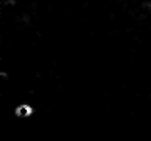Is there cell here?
<instances>
[{
    "mask_svg": "<svg viewBox=\"0 0 151 141\" xmlns=\"http://www.w3.org/2000/svg\"><path fill=\"white\" fill-rule=\"evenodd\" d=\"M32 113H33V108L28 103H21L16 108V116H19V118H28Z\"/></svg>",
    "mask_w": 151,
    "mask_h": 141,
    "instance_id": "obj_1",
    "label": "cell"
}]
</instances>
